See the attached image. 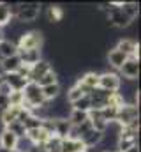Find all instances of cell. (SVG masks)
<instances>
[{"label":"cell","instance_id":"cell-19","mask_svg":"<svg viewBox=\"0 0 141 152\" xmlns=\"http://www.w3.org/2000/svg\"><path fill=\"white\" fill-rule=\"evenodd\" d=\"M127 60V57L122 53V51H118V50H111L109 53H108V62H109V66L113 67V69H120L122 66H124V62Z\"/></svg>","mask_w":141,"mask_h":152},{"label":"cell","instance_id":"cell-25","mask_svg":"<svg viewBox=\"0 0 141 152\" xmlns=\"http://www.w3.org/2000/svg\"><path fill=\"white\" fill-rule=\"evenodd\" d=\"M70 108H72V110H79V112H90V110H92L90 97H88V96H83L81 99H78L76 103H72Z\"/></svg>","mask_w":141,"mask_h":152},{"label":"cell","instance_id":"cell-15","mask_svg":"<svg viewBox=\"0 0 141 152\" xmlns=\"http://www.w3.org/2000/svg\"><path fill=\"white\" fill-rule=\"evenodd\" d=\"M88 147H85V143L81 140H74V138H64L60 143V152H86Z\"/></svg>","mask_w":141,"mask_h":152},{"label":"cell","instance_id":"cell-12","mask_svg":"<svg viewBox=\"0 0 141 152\" xmlns=\"http://www.w3.org/2000/svg\"><path fill=\"white\" fill-rule=\"evenodd\" d=\"M18 136L14 134V133H11L9 129H5L4 127V131L0 133V149H4V151L11 152V151H16V147H18Z\"/></svg>","mask_w":141,"mask_h":152},{"label":"cell","instance_id":"cell-13","mask_svg":"<svg viewBox=\"0 0 141 152\" xmlns=\"http://www.w3.org/2000/svg\"><path fill=\"white\" fill-rule=\"evenodd\" d=\"M21 66H23V64H21V60H20L18 55L9 57V58H2V60H0V71H2V75L18 73V69H20Z\"/></svg>","mask_w":141,"mask_h":152},{"label":"cell","instance_id":"cell-11","mask_svg":"<svg viewBox=\"0 0 141 152\" xmlns=\"http://www.w3.org/2000/svg\"><path fill=\"white\" fill-rule=\"evenodd\" d=\"M2 80L11 87L12 92H21L25 88V85L28 83V80L25 76H21L20 73H9V75H2Z\"/></svg>","mask_w":141,"mask_h":152},{"label":"cell","instance_id":"cell-1","mask_svg":"<svg viewBox=\"0 0 141 152\" xmlns=\"http://www.w3.org/2000/svg\"><path fill=\"white\" fill-rule=\"evenodd\" d=\"M21 94H23V106L21 108H27L28 112L37 110V108H42L46 104V101L42 97V88L37 83L28 81L25 85V88L21 90Z\"/></svg>","mask_w":141,"mask_h":152},{"label":"cell","instance_id":"cell-20","mask_svg":"<svg viewBox=\"0 0 141 152\" xmlns=\"http://www.w3.org/2000/svg\"><path fill=\"white\" fill-rule=\"evenodd\" d=\"M62 94V87L60 83H55V85H48V87H42V97L46 103H51L55 101L58 96Z\"/></svg>","mask_w":141,"mask_h":152},{"label":"cell","instance_id":"cell-24","mask_svg":"<svg viewBox=\"0 0 141 152\" xmlns=\"http://www.w3.org/2000/svg\"><path fill=\"white\" fill-rule=\"evenodd\" d=\"M62 18H64V9L62 7H58V5L49 7V11H48V21L49 23H58V21H62Z\"/></svg>","mask_w":141,"mask_h":152},{"label":"cell","instance_id":"cell-6","mask_svg":"<svg viewBox=\"0 0 141 152\" xmlns=\"http://www.w3.org/2000/svg\"><path fill=\"white\" fill-rule=\"evenodd\" d=\"M120 87H122V78L116 73H111V71L99 73V88L106 92H118Z\"/></svg>","mask_w":141,"mask_h":152},{"label":"cell","instance_id":"cell-3","mask_svg":"<svg viewBox=\"0 0 141 152\" xmlns=\"http://www.w3.org/2000/svg\"><path fill=\"white\" fill-rule=\"evenodd\" d=\"M44 44V37H42V32L39 30H28V32H23L18 41H16V46H18V51H25V50H41Z\"/></svg>","mask_w":141,"mask_h":152},{"label":"cell","instance_id":"cell-32","mask_svg":"<svg viewBox=\"0 0 141 152\" xmlns=\"http://www.w3.org/2000/svg\"><path fill=\"white\" fill-rule=\"evenodd\" d=\"M2 81H4V80H2V75H0V85H2Z\"/></svg>","mask_w":141,"mask_h":152},{"label":"cell","instance_id":"cell-34","mask_svg":"<svg viewBox=\"0 0 141 152\" xmlns=\"http://www.w3.org/2000/svg\"><path fill=\"white\" fill-rule=\"evenodd\" d=\"M102 152H111V151H102Z\"/></svg>","mask_w":141,"mask_h":152},{"label":"cell","instance_id":"cell-21","mask_svg":"<svg viewBox=\"0 0 141 152\" xmlns=\"http://www.w3.org/2000/svg\"><path fill=\"white\" fill-rule=\"evenodd\" d=\"M12 20V12H11V4L7 2H0V28L7 27Z\"/></svg>","mask_w":141,"mask_h":152},{"label":"cell","instance_id":"cell-26","mask_svg":"<svg viewBox=\"0 0 141 152\" xmlns=\"http://www.w3.org/2000/svg\"><path fill=\"white\" fill-rule=\"evenodd\" d=\"M60 143H62V140L58 138V136H51L46 143H44V151L46 152H60Z\"/></svg>","mask_w":141,"mask_h":152},{"label":"cell","instance_id":"cell-35","mask_svg":"<svg viewBox=\"0 0 141 152\" xmlns=\"http://www.w3.org/2000/svg\"><path fill=\"white\" fill-rule=\"evenodd\" d=\"M0 60H2V57H0Z\"/></svg>","mask_w":141,"mask_h":152},{"label":"cell","instance_id":"cell-2","mask_svg":"<svg viewBox=\"0 0 141 152\" xmlns=\"http://www.w3.org/2000/svg\"><path fill=\"white\" fill-rule=\"evenodd\" d=\"M140 122V108L134 104V103H124L120 108H118V113H116V124L120 127H129L132 124H138Z\"/></svg>","mask_w":141,"mask_h":152},{"label":"cell","instance_id":"cell-28","mask_svg":"<svg viewBox=\"0 0 141 152\" xmlns=\"http://www.w3.org/2000/svg\"><path fill=\"white\" fill-rule=\"evenodd\" d=\"M9 106H23V94L21 92H11L9 94Z\"/></svg>","mask_w":141,"mask_h":152},{"label":"cell","instance_id":"cell-22","mask_svg":"<svg viewBox=\"0 0 141 152\" xmlns=\"http://www.w3.org/2000/svg\"><path fill=\"white\" fill-rule=\"evenodd\" d=\"M83 96H86V94L81 90V87H79L78 83H74L69 90H67V96H65V99H67V103H69V104H72V103H76L78 99H81Z\"/></svg>","mask_w":141,"mask_h":152},{"label":"cell","instance_id":"cell-4","mask_svg":"<svg viewBox=\"0 0 141 152\" xmlns=\"http://www.w3.org/2000/svg\"><path fill=\"white\" fill-rule=\"evenodd\" d=\"M41 14V7L39 4H18L16 5V21L25 25V23H34Z\"/></svg>","mask_w":141,"mask_h":152},{"label":"cell","instance_id":"cell-17","mask_svg":"<svg viewBox=\"0 0 141 152\" xmlns=\"http://www.w3.org/2000/svg\"><path fill=\"white\" fill-rule=\"evenodd\" d=\"M70 129H72V126L67 118H57L55 120V136H58L60 140L69 138Z\"/></svg>","mask_w":141,"mask_h":152},{"label":"cell","instance_id":"cell-29","mask_svg":"<svg viewBox=\"0 0 141 152\" xmlns=\"http://www.w3.org/2000/svg\"><path fill=\"white\" fill-rule=\"evenodd\" d=\"M30 152H46V151H44L42 147H34V149H32Z\"/></svg>","mask_w":141,"mask_h":152},{"label":"cell","instance_id":"cell-9","mask_svg":"<svg viewBox=\"0 0 141 152\" xmlns=\"http://www.w3.org/2000/svg\"><path fill=\"white\" fill-rule=\"evenodd\" d=\"M115 50H118V51H122L127 58H131V57H134V58H140V42H136L134 39H120L118 42H116V46H115Z\"/></svg>","mask_w":141,"mask_h":152},{"label":"cell","instance_id":"cell-7","mask_svg":"<svg viewBox=\"0 0 141 152\" xmlns=\"http://www.w3.org/2000/svg\"><path fill=\"white\" fill-rule=\"evenodd\" d=\"M118 71H120L118 76H124L129 81H136L140 78V58H134V57L127 58Z\"/></svg>","mask_w":141,"mask_h":152},{"label":"cell","instance_id":"cell-16","mask_svg":"<svg viewBox=\"0 0 141 152\" xmlns=\"http://www.w3.org/2000/svg\"><path fill=\"white\" fill-rule=\"evenodd\" d=\"M18 57H20L21 64L27 66V67H30L32 64L39 62V60L42 58V57H41V50H25V51H18Z\"/></svg>","mask_w":141,"mask_h":152},{"label":"cell","instance_id":"cell-5","mask_svg":"<svg viewBox=\"0 0 141 152\" xmlns=\"http://www.w3.org/2000/svg\"><path fill=\"white\" fill-rule=\"evenodd\" d=\"M120 5H122V2H113V4H111V9L108 11V21H109V25H113V27H116V28H127V27L132 25L134 20H131V18L120 9Z\"/></svg>","mask_w":141,"mask_h":152},{"label":"cell","instance_id":"cell-33","mask_svg":"<svg viewBox=\"0 0 141 152\" xmlns=\"http://www.w3.org/2000/svg\"><path fill=\"white\" fill-rule=\"evenodd\" d=\"M11 152H20V151H11Z\"/></svg>","mask_w":141,"mask_h":152},{"label":"cell","instance_id":"cell-8","mask_svg":"<svg viewBox=\"0 0 141 152\" xmlns=\"http://www.w3.org/2000/svg\"><path fill=\"white\" fill-rule=\"evenodd\" d=\"M53 67H51V64L48 62V60H44V58H41L39 62H35L32 64L30 67H28V75H27V80L28 81H32V83H37L42 76L46 75L48 71H51Z\"/></svg>","mask_w":141,"mask_h":152},{"label":"cell","instance_id":"cell-27","mask_svg":"<svg viewBox=\"0 0 141 152\" xmlns=\"http://www.w3.org/2000/svg\"><path fill=\"white\" fill-rule=\"evenodd\" d=\"M5 129H9L11 133H14L18 138H23V136H27V129L23 127V124H21V122H12V124H9Z\"/></svg>","mask_w":141,"mask_h":152},{"label":"cell","instance_id":"cell-10","mask_svg":"<svg viewBox=\"0 0 141 152\" xmlns=\"http://www.w3.org/2000/svg\"><path fill=\"white\" fill-rule=\"evenodd\" d=\"M76 83H78V85L81 87V90L88 96L94 88L99 87V73H95V71H88V73H85L83 76H79Z\"/></svg>","mask_w":141,"mask_h":152},{"label":"cell","instance_id":"cell-18","mask_svg":"<svg viewBox=\"0 0 141 152\" xmlns=\"http://www.w3.org/2000/svg\"><path fill=\"white\" fill-rule=\"evenodd\" d=\"M14 55H18V46H16V42L11 41V39H4V41L0 42V57H2V58H9V57H14Z\"/></svg>","mask_w":141,"mask_h":152},{"label":"cell","instance_id":"cell-14","mask_svg":"<svg viewBox=\"0 0 141 152\" xmlns=\"http://www.w3.org/2000/svg\"><path fill=\"white\" fill-rule=\"evenodd\" d=\"M27 138L34 143L35 147H44V143L51 138L42 127H37V129H30V131H27Z\"/></svg>","mask_w":141,"mask_h":152},{"label":"cell","instance_id":"cell-30","mask_svg":"<svg viewBox=\"0 0 141 152\" xmlns=\"http://www.w3.org/2000/svg\"><path fill=\"white\" fill-rule=\"evenodd\" d=\"M125 152H140V147L136 145V147H132V149H129V151H125Z\"/></svg>","mask_w":141,"mask_h":152},{"label":"cell","instance_id":"cell-23","mask_svg":"<svg viewBox=\"0 0 141 152\" xmlns=\"http://www.w3.org/2000/svg\"><path fill=\"white\" fill-rule=\"evenodd\" d=\"M55 83H58V75H57V71H55V69L48 71L46 75L37 81V85H39L41 88H42V87H48V85H55Z\"/></svg>","mask_w":141,"mask_h":152},{"label":"cell","instance_id":"cell-31","mask_svg":"<svg viewBox=\"0 0 141 152\" xmlns=\"http://www.w3.org/2000/svg\"><path fill=\"white\" fill-rule=\"evenodd\" d=\"M5 39V34H4V28H0V42Z\"/></svg>","mask_w":141,"mask_h":152}]
</instances>
